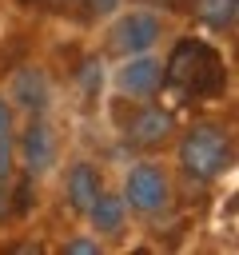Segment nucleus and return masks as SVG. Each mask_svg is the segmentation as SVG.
<instances>
[{"instance_id": "39448f33", "label": "nucleus", "mask_w": 239, "mask_h": 255, "mask_svg": "<svg viewBox=\"0 0 239 255\" xmlns=\"http://www.w3.org/2000/svg\"><path fill=\"white\" fill-rule=\"evenodd\" d=\"M175 135V116L159 104H135L123 120V143H131L135 151H159L167 147Z\"/></svg>"}, {"instance_id": "1a4fd4ad", "label": "nucleus", "mask_w": 239, "mask_h": 255, "mask_svg": "<svg viewBox=\"0 0 239 255\" xmlns=\"http://www.w3.org/2000/svg\"><path fill=\"white\" fill-rule=\"evenodd\" d=\"M84 215H88V223H92V231H96V235L116 239V235H123V223H127V203H123V195L100 191V195H96V203H92Z\"/></svg>"}, {"instance_id": "ddd939ff", "label": "nucleus", "mask_w": 239, "mask_h": 255, "mask_svg": "<svg viewBox=\"0 0 239 255\" xmlns=\"http://www.w3.org/2000/svg\"><path fill=\"white\" fill-rule=\"evenodd\" d=\"M100 60H84L80 64V84H84V96H96L100 92Z\"/></svg>"}, {"instance_id": "2eb2a0df", "label": "nucleus", "mask_w": 239, "mask_h": 255, "mask_svg": "<svg viewBox=\"0 0 239 255\" xmlns=\"http://www.w3.org/2000/svg\"><path fill=\"white\" fill-rule=\"evenodd\" d=\"M16 135V124H12V104L0 96V143H12Z\"/></svg>"}, {"instance_id": "f8f14e48", "label": "nucleus", "mask_w": 239, "mask_h": 255, "mask_svg": "<svg viewBox=\"0 0 239 255\" xmlns=\"http://www.w3.org/2000/svg\"><path fill=\"white\" fill-rule=\"evenodd\" d=\"M60 251H64V255H100L104 247H100V239H96V235H92V239H88V235H76V239H64V247H60Z\"/></svg>"}, {"instance_id": "f03ea898", "label": "nucleus", "mask_w": 239, "mask_h": 255, "mask_svg": "<svg viewBox=\"0 0 239 255\" xmlns=\"http://www.w3.org/2000/svg\"><path fill=\"white\" fill-rule=\"evenodd\" d=\"M235 163V139L223 124L199 120L179 135V167L195 183H215Z\"/></svg>"}, {"instance_id": "7ed1b4c3", "label": "nucleus", "mask_w": 239, "mask_h": 255, "mask_svg": "<svg viewBox=\"0 0 239 255\" xmlns=\"http://www.w3.org/2000/svg\"><path fill=\"white\" fill-rule=\"evenodd\" d=\"M171 199H175L171 175L155 159H143V163H135L127 171V179H123V203L135 215H163L171 207Z\"/></svg>"}, {"instance_id": "6e6552de", "label": "nucleus", "mask_w": 239, "mask_h": 255, "mask_svg": "<svg viewBox=\"0 0 239 255\" xmlns=\"http://www.w3.org/2000/svg\"><path fill=\"white\" fill-rule=\"evenodd\" d=\"M104 191V175L88 163V159H80V163H72L68 167V175H64V195H68V203H72V211H88L92 203H96V195Z\"/></svg>"}, {"instance_id": "9d476101", "label": "nucleus", "mask_w": 239, "mask_h": 255, "mask_svg": "<svg viewBox=\"0 0 239 255\" xmlns=\"http://www.w3.org/2000/svg\"><path fill=\"white\" fill-rule=\"evenodd\" d=\"M8 104H20L28 116H40L48 108V80L40 68H20L12 76V100Z\"/></svg>"}, {"instance_id": "9b49d317", "label": "nucleus", "mask_w": 239, "mask_h": 255, "mask_svg": "<svg viewBox=\"0 0 239 255\" xmlns=\"http://www.w3.org/2000/svg\"><path fill=\"white\" fill-rule=\"evenodd\" d=\"M187 12H191L203 28H211V32H219V36H227V32H235L239 0H187Z\"/></svg>"}, {"instance_id": "423d86ee", "label": "nucleus", "mask_w": 239, "mask_h": 255, "mask_svg": "<svg viewBox=\"0 0 239 255\" xmlns=\"http://www.w3.org/2000/svg\"><path fill=\"white\" fill-rule=\"evenodd\" d=\"M12 155L20 159V171H24L28 179H32V175H44V171L56 163V131H52V124L44 120V112H40V116H28L24 131L12 135Z\"/></svg>"}, {"instance_id": "f3484780", "label": "nucleus", "mask_w": 239, "mask_h": 255, "mask_svg": "<svg viewBox=\"0 0 239 255\" xmlns=\"http://www.w3.org/2000/svg\"><path fill=\"white\" fill-rule=\"evenodd\" d=\"M20 4H44V0H20Z\"/></svg>"}, {"instance_id": "20e7f679", "label": "nucleus", "mask_w": 239, "mask_h": 255, "mask_svg": "<svg viewBox=\"0 0 239 255\" xmlns=\"http://www.w3.org/2000/svg\"><path fill=\"white\" fill-rule=\"evenodd\" d=\"M159 36H163V20H159V12H151V8H131V12H123V16H116V24H112V32H108V52L112 56H139V52H151L155 44H159Z\"/></svg>"}, {"instance_id": "dca6fc26", "label": "nucleus", "mask_w": 239, "mask_h": 255, "mask_svg": "<svg viewBox=\"0 0 239 255\" xmlns=\"http://www.w3.org/2000/svg\"><path fill=\"white\" fill-rule=\"evenodd\" d=\"M147 4H159V8H171V12H187V0H147Z\"/></svg>"}, {"instance_id": "0eeeda50", "label": "nucleus", "mask_w": 239, "mask_h": 255, "mask_svg": "<svg viewBox=\"0 0 239 255\" xmlns=\"http://www.w3.org/2000/svg\"><path fill=\"white\" fill-rule=\"evenodd\" d=\"M163 88V60H155L151 52L139 56H123L120 72H116V92L127 100H155Z\"/></svg>"}, {"instance_id": "4468645a", "label": "nucleus", "mask_w": 239, "mask_h": 255, "mask_svg": "<svg viewBox=\"0 0 239 255\" xmlns=\"http://www.w3.org/2000/svg\"><path fill=\"white\" fill-rule=\"evenodd\" d=\"M116 8H123V0H84V16H88V20L116 16Z\"/></svg>"}, {"instance_id": "f257e3e1", "label": "nucleus", "mask_w": 239, "mask_h": 255, "mask_svg": "<svg viewBox=\"0 0 239 255\" xmlns=\"http://www.w3.org/2000/svg\"><path fill=\"white\" fill-rule=\"evenodd\" d=\"M163 84L191 100H215L227 92V60L211 40L179 36L163 60Z\"/></svg>"}]
</instances>
